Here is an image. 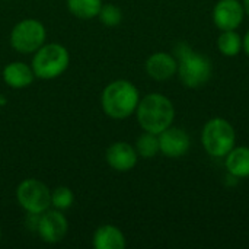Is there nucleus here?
I'll use <instances>...</instances> for the list:
<instances>
[{
  "instance_id": "nucleus-1",
  "label": "nucleus",
  "mask_w": 249,
  "mask_h": 249,
  "mask_svg": "<svg viewBox=\"0 0 249 249\" xmlns=\"http://www.w3.org/2000/svg\"><path fill=\"white\" fill-rule=\"evenodd\" d=\"M134 114L140 128L153 134H160L175 121V107L172 101L159 92L142 96Z\"/></svg>"
},
{
  "instance_id": "nucleus-2",
  "label": "nucleus",
  "mask_w": 249,
  "mask_h": 249,
  "mask_svg": "<svg viewBox=\"0 0 249 249\" xmlns=\"http://www.w3.org/2000/svg\"><path fill=\"white\" fill-rule=\"evenodd\" d=\"M140 98V92L133 82L117 79L104 88L101 93V108L104 114L112 120H127L134 115Z\"/></svg>"
},
{
  "instance_id": "nucleus-3",
  "label": "nucleus",
  "mask_w": 249,
  "mask_h": 249,
  "mask_svg": "<svg viewBox=\"0 0 249 249\" xmlns=\"http://www.w3.org/2000/svg\"><path fill=\"white\" fill-rule=\"evenodd\" d=\"M174 55L178 61L177 76L185 88L200 89L212 79L213 64L207 55L194 51L187 44H178Z\"/></svg>"
},
{
  "instance_id": "nucleus-4",
  "label": "nucleus",
  "mask_w": 249,
  "mask_h": 249,
  "mask_svg": "<svg viewBox=\"0 0 249 249\" xmlns=\"http://www.w3.org/2000/svg\"><path fill=\"white\" fill-rule=\"evenodd\" d=\"M70 66L69 50L58 42H45L32 55L31 67L36 79L53 80L60 77Z\"/></svg>"
},
{
  "instance_id": "nucleus-5",
  "label": "nucleus",
  "mask_w": 249,
  "mask_h": 249,
  "mask_svg": "<svg viewBox=\"0 0 249 249\" xmlns=\"http://www.w3.org/2000/svg\"><path fill=\"white\" fill-rule=\"evenodd\" d=\"M200 142L209 156L223 159L236 146L235 127L223 117L210 118L201 130Z\"/></svg>"
},
{
  "instance_id": "nucleus-6",
  "label": "nucleus",
  "mask_w": 249,
  "mask_h": 249,
  "mask_svg": "<svg viewBox=\"0 0 249 249\" xmlns=\"http://www.w3.org/2000/svg\"><path fill=\"white\" fill-rule=\"evenodd\" d=\"M47 28L38 19L26 18L19 20L10 31V45L19 54H34L45 44Z\"/></svg>"
},
{
  "instance_id": "nucleus-7",
  "label": "nucleus",
  "mask_w": 249,
  "mask_h": 249,
  "mask_svg": "<svg viewBox=\"0 0 249 249\" xmlns=\"http://www.w3.org/2000/svg\"><path fill=\"white\" fill-rule=\"evenodd\" d=\"M16 201L28 214H41L51 207V190L36 178H26L16 187Z\"/></svg>"
},
{
  "instance_id": "nucleus-8",
  "label": "nucleus",
  "mask_w": 249,
  "mask_h": 249,
  "mask_svg": "<svg viewBox=\"0 0 249 249\" xmlns=\"http://www.w3.org/2000/svg\"><path fill=\"white\" fill-rule=\"evenodd\" d=\"M35 232L42 242L50 245L58 244L69 233V220L61 210L50 207L44 213L38 214Z\"/></svg>"
},
{
  "instance_id": "nucleus-9",
  "label": "nucleus",
  "mask_w": 249,
  "mask_h": 249,
  "mask_svg": "<svg viewBox=\"0 0 249 249\" xmlns=\"http://www.w3.org/2000/svg\"><path fill=\"white\" fill-rule=\"evenodd\" d=\"M159 152L169 159H179L185 156L191 147V139L184 128L175 127L174 124L158 134Z\"/></svg>"
},
{
  "instance_id": "nucleus-10",
  "label": "nucleus",
  "mask_w": 249,
  "mask_h": 249,
  "mask_svg": "<svg viewBox=\"0 0 249 249\" xmlns=\"http://www.w3.org/2000/svg\"><path fill=\"white\" fill-rule=\"evenodd\" d=\"M213 23L219 31H232L238 29L244 19L245 10L241 0H219L213 7Z\"/></svg>"
},
{
  "instance_id": "nucleus-11",
  "label": "nucleus",
  "mask_w": 249,
  "mask_h": 249,
  "mask_svg": "<svg viewBox=\"0 0 249 249\" xmlns=\"http://www.w3.org/2000/svg\"><path fill=\"white\" fill-rule=\"evenodd\" d=\"M105 160L108 166L117 172H130L139 162L136 147L127 142H115L108 146L105 152Z\"/></svg>"
},
{
  "instance_id": "nucleus-12",
  "label": "nucleus",
  "mask_w": 249,
  "mask_h": 249,
  "mask_svg": "<svg viewBox=\"0 0 249 249\" xmlns=\"http://www.w3.org/2000/svg\"><path fill=\"white\" fill-rule=\"evenodd\" d=\"M144 70L147 76L156 82H166L177 76L178 61L174 54L165 51H156L150 54L144 63Z\"/></svg>"
},
{
  "instance_id": "nucleus-13",
  "label": "nucleus",
  "mask_w": 249,
  "mask_h": 249,
  "mask_svg": "<svg viewBox=\"0 0 249 249\" xmlns=\"http://www.w3.org/2000/svg\"><path fill=\"white\" fill-rule=\"evenodd\" d=\"M3 82L12 89H25L35 80V73L31 64L23 61H12L3 67L1 71Z\"/></svg>"
},
{
  "instance_id": "nucleus-14",
  "label": "nucleus",
  "mask_w": 249,
  "mask_h": 249,
  "mask_svg": "<svg viewBox=\"0 0 249 249\" xmlns=\"http://www.w3.org/2000/svg\"><path fill=\"white\" fill-rule=\"evenodd\" d=\"M92 245L96 249H124L127 247V239L115 225H101L93 232Z\"/></svg>"
},
{
  "instance_id": "nucleus-15",
  "label": "nucleus",
  "mask_w": 249,
  "mask_h": 249,
  "mask_svg": "<svg viewBox=\"0 0 249 249\" xmlns=\"http://www.w3.org/2000/svg\"><path fill=\"white\" fill-rule=\"evenodd\" d=\"M225 168L232 178H249V147L236 144L225 158Z\"/></svg>"
},
{
  "instance_id": "nucleus-16",
  "label": "nucleus",
  "mask_w": 249,
  "mask_h": 249,
  "mask_svg": "<svg viewBox=\"0 0 249 249\" xmlns=\"http://www.w3.org/2000/svg\"><path fill=\"white\" fill-rule=\"evenodd\" d=\"M102 4V0H66L67 10L74 18L82 20H90L93 18H98Z\"/></svg>"
},
{
  "instance_id": "nucleus-17",
  "label": "nucleus",
  "mask_w": 249,
  "mask_h": 249,
  "mask_svg": "<svg viewBox=\"0 0 249 249\" xmlns=\"http://www.w3.org/2000/svg\"><path fill=\"white\" fill-rule=\"evenodd\" d=\"M217 50L225 57H236L242 51V36L236 29L232 31H220L217 36Z\"/></svg>"
},
{
  "instance_id": "nucleus-18",
  "label": "nucleus",
  "mask_w": 249,
  "mask_h": 249,
  "mask_svg": "<svg viewBox=\"0 0 249 249\" xmlns=\"http://www.w3.org/2000/svg\"><path fill=\"white\" fill-rule=\"evenodd\" d=\"M134 147H136V152L139 155V158L142 159H153L159 152V139H158V134H153V133H147V131H143L136 143H134Z\"/></svg>"
},
{
  "instance_id": "nucleus-19",
  "label": "nucleus",
  "mask_w": 249,
  "mask_h": 249,
  "mask_svg": "<svg viewBox=\"0 0 249 249\" xmlns=\"http://www.w3.org/2000/svg\"><path fill=\"white\" fill-rule=\"evenodd\" d=\"M73 203H74V194L71 188L66 185H60L51 190V207L53 209L64 212V210H69L73 206Z\"/></svg>"
},
{
  "instance_id": "nucleus-20",
  "label": "nucleus",
  "mask_w": 249,
  "mask_h": 249,
  "mask_svg": "<svg viewBox=\"0 0 249 249\" xmlns=\"http://www.w3.org/2000/svg\"><path fill=\"white\" fill-rule=\"evenodd\" d=\"M98 19L104 26L115 28L123 20V10L114 3H104L98 13Z\"/></svg>"
},
{
  "instance_id": "nucleus-21",
  "label": "nucleus",
  "mask_w": 249,
  "mask_h": 249,
  "mask_svg": "<svg viewBox=\"0 0 249 249\" xmlns=\"http://www.w3.org/2000/svg\"><path fill=\"white\" fill-rule=\"evenodd\" d=\"M242 51L249 57V29L247 31V34L242 36Z\"/></svg>"
},
{
  "instance_id": "nucleus-22",
  "label": "nucleus",
  "mask_w": 249,
  "mask_h": 249,
  "mask_svg": "<svg viewBox=\"0 0 249 249\" xmlns=\"http://www.w3.org/2000/svg\"><path fill=\"white\" fill-rule=\"evenodd\" d=\"M242 6L245 10V16H249V0H242Z\"/></svg>"
},
{
  "instance_id": "nucleus-23",
  "label": "nucleus",
  "mask_w": 249,
  "mask_h": 249,
  "mask_svg": "<svg viewBox=\"0 0 249 249\" xmlns=\"http://www.w3.org/2000/svg\"><path fill=\"white\" fill-rule=\"evenodd\" d=\"M0 239H1V228H0Z\"/></svg>"
}]
</instances>
